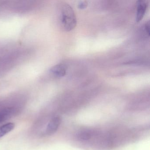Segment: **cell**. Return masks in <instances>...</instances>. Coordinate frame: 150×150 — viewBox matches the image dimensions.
Returning a JSON list of instances; mask_svg holds the SVG:
<instances>
[{
    "instance_id": "6da1fadb",
    "label": "cell",
    "mask_w": 150,
    "mask_h": 150,
    "mask_svg": "<svg viewBox=\"0 0 150 150\" xmlns=\"http://www.w3.org/2000/svg\"><path fill=\"white\" fill-rule=\"evenodd\" d=\"M61 22L66 31L73 30L77 25V19L72 8L68 4H64L61 7Z\"/></svg>"
},
{
    "instance_id": "7a4b0ae2",
    "label": "cell",
    "mask_w": 150,
    "mask_h": 150,
    "mask_svg": "<svg viewBox=\"0 0 150 150\" xmlns=\"http://www.w3.org/2000/svg\"><path fill=\"white\" fill-rule=\"evenodd\" d=\"M61 123V118L60 117H54L48 123L44 132L45 135L50 136L54 134L58 129Z\"/></svg>"
},
{
    "instance_id": "3957f363",
    "label": "cell",
    "mask_w": 150,
    "mask_h": 150,
    "mask_svg": "<svg viewBox=\"0 0 150 150\" xmlns=\"http://www.w3.org/2000/svg\"><path fill=\"white\" fill-rule=\"evenodd\" d=\"M148 6L146 1H139L137 6V14H136V21L139 22L144 18L146 9Z\"/></svg>"
},
{
    "instance_id": "277c9868",
    "label": "cell",
    "mask_w": 150,
    "mask_h": 150,
    "mask_svg": "<svg viewBox=\"0 0 150 150\" xmlns=\"http://www.w3.org/2000/svg\"><path fill=\"white\" fill-rule=\"evenodd\" d=\"M67 70V67L65 65L59 64L54 66L51 71L55 76L58 77H63L66 74Z\"/></svg>"
},
{
    "instance_id": "5b68a950",
    "label": "cell",
    "mask_w": 150,
    "mask_h": 150,
    "mask_svg": "<svg viewBox=\"0 0 150 150\" xmlns=\"http://www.w3.org/2000/svg\"><path fill=\"white\" fill-rule=\"evenodd\" d=\"M93 135V132L88 129L81 130L77 134V138L81 141L89 140Z\"/></svg>"
},
{
    "instance_id": "8992f818",
    "label": "cell",
    "mask_w": 150,
    "mask_h": 150,
    "mask_svg": "<svg viewBox=\"0 0 150 150\" xmlns=\"http://www.w3.org/2000/svg\"><path fill=\"white\" fill-rule=\"evenodd\" d=\"M15 126V124L12 122L8 123L0 126V138L12 131Z\"/></svg>"
},
{
    "instance_id": "52a82bcc",
    "label": "cell",
    "mask_w": 150,
    "mask_h": 150,
    "mask_svg": "<svg viewBox=\"0 0 150 150\" xmlns=\"http://www.w3.org/2000/svg\"><path fill=\"white\" fill-rule=\"evenodd\" d=\"M14 109L11 108L5 109L0 111V123L7 120L13 115Z\"/></svg>"
},
{
    "instance_id": "ba28073f",
    "label": "cell",
    "mask_w": 150,
    "mask_h": 150,
    "mask_svg": "<svg viewBox=\"0 0 150 150\" xmlns=\"http://www.w3.org/2000/svg\"><path fill=\"white\" fill-rule=\"evenodd\" d=\"M88 2L86 1H81L78 5V7L80 9H84L87 6Z\"/></svg>"
},
{
    "instance_id": "9c48e42d",
    "label": "cell",
    "mask_w": 150,
    "mask_h": 150,
    "mask_svg": "<svg viewBox=\"0 0 150 150\" xmlns=\"http://www.w3.org/2000/svg\"><path fill=\"white\" fill-rule=\"evenodd\" d=\"M145 30L146 32V34L148 36H150V23L149 22L146 23V24L145 25Z\"/></svg>"
}]
</instances>
